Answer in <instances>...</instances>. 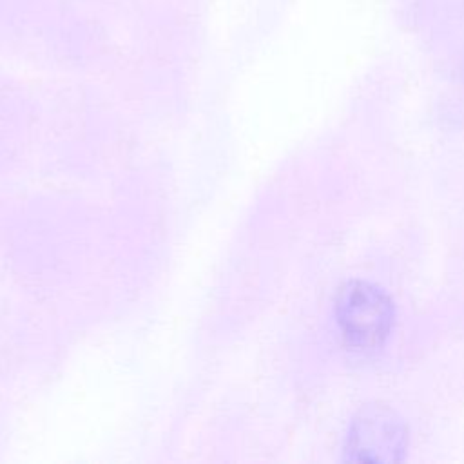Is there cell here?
<instances>
[{
  "label": "cell",
  "instance_id": "1",
  "mask_svg": "<svg viewBox=\"0 0 464 464\" xmlns=\"http://www.w3.org/2000/svg\"><path fill=\"white\" fill-rule=\"evenodd\" d=\"M335 317L344 341L359 350L379 348L392 332L395 310L388 294L368 281H346L335 295Z\"/></svg>",
  "mask_w": 464,
  "mask_h": 464
},
{
  "label": "cell",
  "instance_id": "2",
  "mask_svg": "<svg viewBox=\"0 0 464 464\" xmlns=\"http://www.w3.org/2000/svg\"><path fill=\"white\" fill-rule=\"evenodd\" d=\"M406 446L404 420L388 406L366 404L352 420L344 459L350 462H399Z\"/></svg>",
  "mask_w": 464,
  "mask_h": 464
}]
</instances>
